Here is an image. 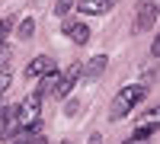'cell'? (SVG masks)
Instances as JSON below:
<instances>
[{"label":"cell","mask_w":160,"mask_h":144,"mask_svg":"<svg viewBox=\"0 0 160 144\" xmlns=\"http://www.w3.org/2000/svg\"><path fill=\"white\" fill-rule=\"evenodd\" d=\"M148 96V87H141V83H135V87H125V90H118V96L112 99V109H109V119H125V115L138 106V102Z\"/></svg>","instance_id":"obj_1"},{"label":"cell","mask_w":160,"mask_h":144,"mask_svg":"<svg viewBox=\"0 0 160 144\" xmlns=\"http://www.w3.org/2000/svg\"><path fill=\"white\" fill-rule=\"evenodd\" d=\"M157 16H160L157 0H141V3H138V16H135V32L154 29V26H157Z\"/></svg>","instance_id":"obj_2"},{"label":"cell","mask_w":160,"mask_h":144,"mask_svg":"<svg viewBox=\"0 0 160 144\" xmlns=\"http://www.w3.org/2000/svg\"><path fill=\"white\" fill-rule=\"evenodd\" d=\"M80 71H83V64H71V67L58 77V87H55V93H51V96H68L71 90H74V83L80 80Z\"/></svg>","instance_id":"obj_3"},{"label":"cell","mask_w":160,"mask_h":144,"mask_svg":"<svg viewBox=\"0 0 160 144\" xmlns=\"http://www.w3.org/2000/svg\"><path fill=\"white\" fill-rule=\"evenodd\" d=\"M64 35L71 38V42H77V45H87L90 42V26L87 22H80V19H64Z\"/></svg>","instance_id":"obj_4"},{"label":"cell","mask_w":160,"mask_h":144,"mask_svg":"<svg viewBox=\"0 0 160 144\" xmlns=\"http://www.w3.org/2000/svg\"><path fill=\"white\" fill-rule=\"evenodd\" d=\"M51 67H55L51 55H35L29 64H26V77H29V80H38V77H42V74H48Z\"/></svg>","instance_id":"obj_5"},{"label":"cell","mask_w":160,"mask_h":144,"mask_svg":"<svg viewBox=\"0 0 160 144\" xmlns=\"http://www.w3.org/2000/svg\"><path fill=\"white\" fill-rule=\"evenodd\" d=\"M106 64H109V58H106V55H93L90 64L80 71V77H83V80H90V83H93V80H99L102 71H106Z\"/></svg>","instance_id":"obj_6"},{"label":"cell","mask_w":160,"mask_h":144,"mask_svg":"<svg viewBox=\"0 0 160 144\" xmlns=\"http://www.w3.org/2000/svg\"><path fill=\"white\" fill-rule=\"evenodd\" d=\"M58 77H61V74H58L55 67H51L48 74H42V77H38V90H35V93L42 96V99L51 96V93H55V87H58Z\"/></svg>","instance_id":"obj_7"},{"label":"cell","mask_w":160,"mask_h":144,"mask_svg":"<svg viewBox=\"0 0 160 144\" xmlns=\"http://www.w3.org/2000/svg\"><path fill=\"white\" fill-rule=\"evenodd\" d=\"M74 7H77L80 13H87V16H96V13H106L112 3H109V0H77Z\"/></svg>","instance_id":"obj_8"},{"label":"cell","mask_w":160,"mask_h":144,"mask_svg":"<svg viewBox=\"0 0 160 144\" xmlns=\"http://www.w3.org/2000/svg\"><path fill=\"white\" fill-rule=\"evenodd\" d=\"M154 132H157V119H148L144 125H138V128H135V135H131V141H148V138H151Z\"/></svg>","instance_id":"obj_9"},{"label":"cell","mask_w":160,"mask_h":144,"mask_svg":"<svg viewBox=\"0 0 160 144\" xmlns=\"http://www.w3.org/2000/svg\"><path fill=\"white\" fill-rule=\"evenodd\" d=\"M16 32H19V38H22V42H29V38L35 35V19H29V16H26V19L19 22V29H16Z\"/></svg>","instance_id":"obj_10"},{"label":"cell","mask_w":160,"mask_h":144,"mask_svg":"<svg viewBox=\"0 0 160 144\" xmlns=\"http://www.w3.org/2000/svg\"><path fill=\"white\" fill-rule=\"evenodd\" d=\"M77 0H55V16H68Z\"/></svg>","instance_id":"obj_11"},{"label":"cell","mask_w":160,"mask_h":144,"mask_svg":"<svg viewBox=\"0 0 160 144\" xmlns=\"http://www.w3.org/2000/svg\"><path fill=\"white\" fill-rule=\"evenodd\" d=\"M10 26H13V19H10V16H3V19H0V42H3V38L10 35Z\"/></svg>","instance_id":"obj_12"},{"label":"cell","mask_w":160,"mask_h":144,"mask_svg":"<svg viewBox=\"0 0 160 144\" xmlns=\"http://www.w3.org/2000/svg\"><path fill=\"white\" fill-rule=\"evenodd\" d=\"M7 90H10V74H7V71H0V96H3Z\"/></svg>","instance_id":"obj_13"},{"label":"cell","mask_w":160,"mask_h":144,"mask_svg":"<svg viewBox=\"0 0 160 144\" xmlns=\"http://www.w3.org/2000/svg\"><path fill=\"white\" fill-rule=\"evenodd\" d=\"M7 61H10V48H7L3 42H0V67H3V64H7Z\"/></svg>","instance_id":"obj_14"},{"label":"cell","mask_w":160,"mask_h":144,"mask_svg":"<svg viewBox=\"0 0 160 144\" xmlns=\"http://www.w3.org/2000/svg\"><path fill=\"white\" fill-rule=\"evenodd\" d=\"M77 106H80L77 99H68V106H64V115H74V112H77Z\"/></svg>","instance_id":"obj_15"},{"label":"cell","mask_w":160,"mask_h":144,"mask_svg":"<svg viewBox=\"0 0 160 144\" xmlns=\"http://www.w3.org/2000/svg\"><path fill=\"white\" fill-rule=\"evenodd\" d=\"M151 55H154V58L160 55V38H157V35H154V45H151Z\"/></svg>","instance_id":"obj_16"},{"label":"cell","mask_w":160,"mask_h":144,"mask_svg":"<svg viewBox=\"0 0 160 144\" xmlns=\"http://www.w3.org/2000/svg\"><path fill=\"white\" fill-rule=\"evenodd\" d=\"M87 144H102V135H99V132H93V135H90V141H87Z\"/></svg>","instance_id":"obj_17"},{"label":"cell","mask_w":160,"mask_h":144,"mask_svg":"<svg viewBox=\"0 0 160 144\" xmlns=\"http://www.w3.org/2000/svg\"><path fill=\"white\" fill-rule=\"evenodd\" d=\"M3 115H7V102H0V122H3Z\"/></svg>","instance_id":"obj_18"},{"label":"cell","mask_w":160,"mask_h":144,"mask_svg":"<svg viewBox=\"0 0 160 144\" xmlns=\"http://www.w3.org/2000/svg\"><path fill=\"white\" fill-rule=\"evenodd\" d=\"M61 144H71V141H61Z\"/></svg>","instance_id":"obj_19"},{"label":"cell","mask_w":160,"mask_h":144,"mask_svg":"<svg viewBox=\"0 0 160 144\" xmlns=\"http://www.w3.org/2000/svg\"><path fill=\"white\" fill-rule=\"evenodd\" d=\"M128 144H138V141H128Z\"/></svg>","instance_id":"obj_20"},{"label":"cell","mask_w":160,"mask_h":144,"mask_svg":"<svg viewBox=\"0 0 160 144\" xmlns=\"http://www.w3.org/2000/svg\"><path fill=\"white\" fill-rule=\"evenodd\" d=\"M109 3H115V0H109Z\"/></svg>","instance_id":"obj_21"}]
</instances>
